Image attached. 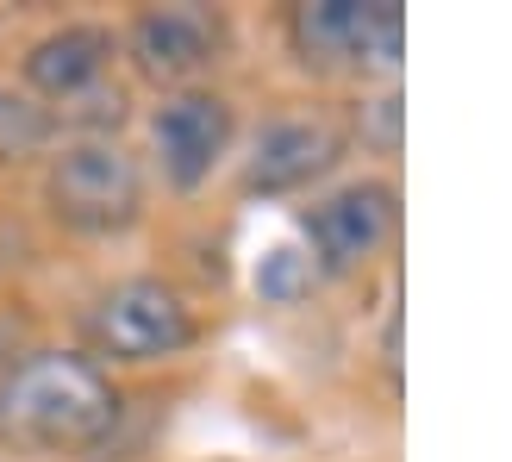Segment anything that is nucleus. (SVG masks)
<instances>
[{"mask_svg":"<svg viewBox=\"0 0 512 462\" xmlns=\"http://www.w3.org/2000/svg\"><path fill=\"white\" fill-rule=\"evenodd\" d=\"M119 394L88 356L38 350L0 375V444L7 450H88L113 431Z\"/></svg>","mask_w":512,"mask_h":462,"instance_id":"nucleus-1","label":"nucleus"},{"mask_svg":"<svg viewBox=\"0 0 512 462\" xmlns=\"http://www.w3.org/2000/svg\"><path fill=\"white\" fill-rule=\"evenodd\" d=\"M394 0H306L288 19V38L306 69H394L400 63Z\"/></svg>","mask_w":512,"mask_h":462,"instance_id":"nucleus-2","label":"nucleus"},{"mask_svg":"<svg viewBox=\"0 0 512 462\" xmlns=\"http://www.w3.org/2000/svg\"><path fill=\"white\" fill-rule=\"evenodd\" d=\"M144 207V175L119 144L88 138L50 169V213L75 231H125Z\"/></svg>","mask_w":512,"mask_h":462,"instance_id":"nucleus-3","label":"nucleus"},{"mask_svg":"<svg viewBox=\"0 0 512 462\" xmlns=\"http://www.w3.org/2000/svg\"><path fill=\"white\" fill-rule=\"evenodd\" d=\"M88 344L113 363H163L194 344V313L163 281H125L88 313Z\"/></svg>","mask_w":512,"mask_h":462,"instance_id":"nucleus-4","label":"nucleus"},{"mask_svg":"<svg viewBox=\"0 0 512 462\" xmlns=\"http://www.w3.org/2000/svg\"><path fill=\"white\" fill-rule=\"evenodd\" d=\"M300 225H306V244H313L319 269L325 275H350V269H363L369 256L394 238V188L350 182L331 200H319Z\"/></svg>","mask_w":512,"mask_h":462,"instance_id":"nucleus-5","label":"nucleus"},{"mask_svg":"<svg viewBox=\"0 0 512 462\" xmlns=\"http://www.w3.org/2000/svg\"><path fill=\"white\" fill-rule=\"evenodd\" d=\"M219 44H225V25L213 7H150L138 25H132V57L144 75H157V82H188L200 75L207 63H219Z\"/></svg>","mask_w":512,"mask_h":462,"instance_id":"nucleus-6","label":"nucleus"},{"mask_svg":"<svg viewBox=\"0 0 512 462\" xmlns=\"http://www.w3.org/2000/svg\"><path fill=\"white\" fill-rule=\"evenodd\" d=\"M232 144V107L219 94H175L157 113V157L175 188H200Z\"/></svg>","mask_w":512,"mask_h":462,"instance_id":"nucleus-7","label":"nucleus"},{"mask_svg":"<svg viewBox=\"0 0 512 462\" xmlns=\"http://www.w3.org/2000/svg\"><path fill=\"white\" fill-rule=\"evenodd\" d=\"M338 150L344 144L325 119H281L256 138L244 182H250V194H294V188H306L313 175H325L338 163Z\"/></svg>","mask_w":512,"mask_h":462,"instance_id":"nucleus-8","label":"nucleus"},{"mask_svg":"<svg viewBox=\"0 0 512 462\" xmlns=\"http://www.w3.org/2000/svg\"><path fill=\"white\" fill-rule=\"evenodd\" d=\"M107 63H113V38L100 32V25H63V32H50L44 44H32L25 82L50 100H82V94L100 88Z\"/></svg>","mask_w":512,"mask_h":462,"instance_id":"nucleus-9","label":"nucleus"},{"mask_svg":"<svg viewBox=\"0 0 512 462\" xmlns=\"http://www.w3.org/2000/svg\"><path fill=\"white\" fill-rule=\"evenodd\" d=\"M50 138H57V113L25 88H0V163L38 157Z\"/></svg>","mask_w":512,"mask_h":462,"instance_id":"nucleus-10","label":"nucleus"},{"mask_svg":"<svg viewBox=\"0 0 512 462\" xmlns=\"http://www.w3.org/2000/svg\"><path fill=\"white\" fill-rule=\"evenodd\" d=\"M256 288H263V300H281V306H288V300H300L306 288H313V269H306L294 250H269L263 269H256Z\"/></svg>","mask_w":512,"mask_h":462,"instance_id":"nucleus-11","label":"nucleus"},{"mask_svg":"<svg viewBox=\"0 0 512 462\" xmlns=\"http://www.w3.org/2000/svg\"><path fill=\"white\" fill-rule=\"evenodd\" d=\"M369 144H381V150L400 144V94L369 100Z\"/></svg>","mask_w":512,"mask_h":462,"instance_id":"nucleus-12","label":"nucleus"},{"mask_svg":"<svg viewBox=\"0 0 512 462\" xmlns=\"http://www.w3.org/2000/svg\"><path fill=\"white\" fill-rule=\"evenodd\" d=\"M13 350H19V319H0V375L13 369Z\"/></svg>","mask_w":512,"mask_h":462,"instance_id":"nucleus-13","label":"nucleus"}]
</instances>
